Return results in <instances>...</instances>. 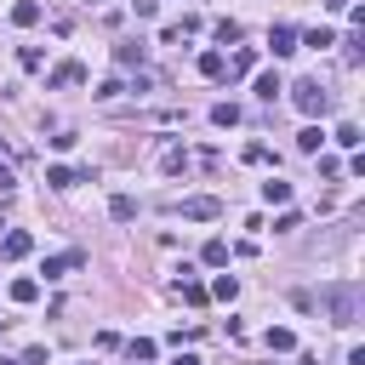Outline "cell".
<instances>
[{
    "label": "cell",
    "mask_w": 365,
    "mask_h": 365,
    "mask_svg": "<svg viewBox=\"0 0 365 365\" xmlns=\"http://www.w3.org/2000/svg\"><path fill=\"white\" fill-rule=\"evenodd\" d=\"M279 91H285V86H279V74H257V97H262V103H274Z\"/></svg>",
    "instance_id": "ac0fdd59"
},
{
    "label": "cell",
    "mask_w": 365,
    "mask_h": 365,
    "mask_svg": "<svg viewBox=\"0 0 365 365\" xmlns=\"http://www.w3.org/2000/svg\"><path fill=\"white\" fill-rule=\"evenodd\" d=\"M11 182H17V177H11V165H0V194H11Z\"/></svg>",
    "instance_id": "4dcf8cb0"
},
{
    "label": "cell",
    "mask_w": 365,
    "mask_h": 365,
    "mask_svg": "<svg viewBox=\"0 0 365 365\" xmlns=\"http://www.w3.org/2000/svg\"><path fill=\"white\" fill-rule=\"evenodd\" d=\"M228 68H234V74H251V68H257V51H251V46H245V51H234V63H228Z\"/></svg>",
    "instance_id": "d4e9b609"
},
{
    "label": "cell",
    "mask_w": 365,
    "mask_h": 365,
    "mask_svg": "<svg viewBox=\"0 0 365 365\" xmlns=\"http://www.w3.org/2000/svg\"><path fill=\"white\" fill-rule=\"evenodd\" d=\"M211 297H217V302H234V297H240V279H234V274H217Z\"/></svg>",
    "instance_id": "2e32d148"
},
{
    "label": "cell",
    "mask_w": 365,
    "mask_h": 365,
    "mask_svg": "<svg viewBox=\"0 0 365 365\" xmlns=\"http://www.w3.org/2000/svg\"><path fill=\"white\" fill-rule=\"evenodd\" d=\"M80 80H86V63H74V57H68V63H57V68L46 74V86H80Z\"/></svg>",
    "instance_id": "8992f818"
},
{
    "label": "cell",
    "mask_w": 365,
    "mask_h": 365,
    "mask_svg": "<svg viewBox=\"0 0 365 365\" xmlns=\"http://www.w3.org/2000/svg\"><path fill=\"white\" fill-rule=\"evenodd\" d=\"M291 103H297L302 114H325V108H331V91H325L319 80H297V86H291Z\"/></svg>",
    "instance_id": "7a4b0ae2"
},
{
    "label": "cell",
    "mask_w": 365,
    "mask_h": 365,
    "mask_svg": "<svg viewBox=\"0 0 365 365\" xmlns=\"http://www.w3.org/2000/svg\"><path fill=\"white\" fill-rule=\"evenodd\" d=\"M114 63H120V68H131V63H143V40H137V46H131V40H125V46H114Z\"/></svg>",
    "instance_id": "e0dca14e"
},
{
    "label": "cell",
    "mask_w": 365,
    "mask_h": 365,
    "mask_svg": "<svg viewBox=\"0 0 365 365\" xmlns=\"http://www.w3.org/2000/svg\"><path fill=\"white\" fill-rule=\"evenodd\" d=\"M46 182H51V188H74V182H91V171H68V165H51V171H46Z\"/></svg>",
    "instance_id": "ba28073f"
},
{
    "label": "cell",
    "mask_w": 365,
    "mask_h": 365,
    "mask_svg": "<svg viewBox=\"0 0 365 365\" xmlns=\"http://www.w3.org/2000/svg\"><path fill=\"white\" fill-rule=\"evenodd\" d=\"M0 365H17V359H0Z\"/></svg>",
    "instance_id": "836d02e7"
},
{
    "label": "cell",
    "mask_w": 365,
    "mask_h": 365,
    "mask_svg": "<svg viewBox=\"0 0 365 365\" xmlns=\"http://www.w3.org/2000/svg\"><path fill=\"white\" fill-rule=\"evenodd\" d=\"M319 302H325L331 325H354V319H359V285H354V279H336V285H325V291H319Z\"/></svg>",
    "instance_id": "6da1fadb"
},
{
    "label": "cell",
    "mask_w": 365,
    "mask_h": 365,
    "mask_svg": "<svg viewBox=\"0 0 365 365\" xmlns=\"http://www.w3.org/2000/svg\"><path fill=\"white\" fill-rule=\"evenodd\" d=\"M29 251H34V240H29L23 228H11V234L0 240V257H11V262H17V257H29Z\"/></svg>",
    "instance_id": "52a82bcc"
},
{
    "label": "cell",
    "mask_w": 365,
    "mask_h": 365,
    "mask_svg": "<svg viewBox=\"0 0 365 365\" xmlns=\"http://www.w3.org/2000/svg\"><path fill=\"white\" fill-rule=\"evenodd\" d=\"M200 257H205L211 268H222V262H228V240H205V251H200Z\"/></svg>",
    "instance_id": "ffe728a7"
},
{
    "label": "cell",
    "mask_w": 365,
    "mask_h": 365,
    "mask_svg": "<svg viewBox=\"0 0 365 365\" xmlns=\"http://www.w3.org/2000/svg\"><path fill=\"white\" fill-rule=\"evenodd\" d=\"M171 365H200V359H194V354H177V359H171Z\"/></svg>",
    "instance_id": "1f68e13d"
},
{
    "label": "cell",
    "mask_w": 365,
    "mask_h": 365,
    "mask_svg": "<svg viewBox=\"0 0 365 365\" xmlns=\"http://www.w3.org/2000/svg\"><path fill=\"white\" fill-rule=\"evenodd\" d=\"M194 29H200V17H182V23H165V29H160V40H165V46H177V40H182V34H194Z\"/></svg>",
    "instance_id": "9c48e42d"
},
{
    "label": "cell",
    "mask_w": 365,
    "mask_h": 365,
    "mask_svg": "<svg viewBox=\"0 0 365 365\" xmlns=\"http://www.w3.org/2000/svg\"><path fill=\"white\" fill-rule=\"evenodd\" d=\"M268 348H274V354H291V348H297V336H291L285 325H274V331H268Z\"/></svg>",
    "instance_id": "44dd1931"
},
{
    "label": "cell",
    "mask_w": 365,
    "mask_h": 365,
    "mask_svg": "<svg viewBox=\"0 0 365 365\" xmlns=\"http://www.w3.org/2000/svg\"><path fill=\"white\" fill-rule=\"evenodd\" d=\"M211 125H222V131L240 125V108H234V103H217V108H211Z\"/></svg>",
    "instance_id": "d6986e66"
},
{
    "label": "cell",
    "mask_w": 365,
    "mask_h": 365,
    "mask_svg": "<svg viewBox=\"0 0 365 365\" xmlns=\"http://www.w3.org/2000/svg\"><path fill=\"white\" fill-rule=\"evenodd\" d=\"M262 200H268V205H285V200H291V182L268 177V182H262Z\"/></svg>",
    "instance_id": "9a60e30c"
},
{
    "label": "cell",
    "mask_w": 365,
    "mask_h": 365,
    "mask_svg": "<svg viewBox=\"0 0 365 365\" xmlns=\"http://www.w3.org/2000/svg\"><path fill=\"white\" fill-rule=\"evenodd\" d=\"M108 217H114V222H131V217H137V200H131V194H114V200H108Z\"/></svg>",
    "instance_id": "8fae6325"
},
{
    "label": "cell",
    "mask_w": 365,
    "mask_h": 365,
    "mask_svg": "<svg viewBox=\"0 0 365 365\" xmlns=\"http://www.w3.org/2000/svg\"><path fill=\"white\" fill-rule=\"evenodd\" d=\"M325 6H331V11H342V6H348V0H325Z\"/></svg>",
    "instance_id": "d6a6232c"
},
{
    "label": "cell",
    "mask_w": 365,
    "mask_h": 365,
    "mask_svg": "<svg viewBox=\"0 0 365 365\" xmlns=\"http://www.w3.org/2000/svg\"><path fill=\"white\" fill-rule=\"evenodd\" d=\"M17 63H23V68H29V74H34V68H40V63H46V51H40V46H23V51H17Z\"/></svg>",
    "instance_id": "cb8c5ba5"
},
{
    "label": "cell",
    "mask_w": 365,
    "mask_h": 365,
    "mask_svg": "<svg viewBox=\"0 0 365 365\" xmlns=\"http://www.w3.org/2000/svg\"><path fill=\"white\" fill-rule=\"evenodd\" d=\"M131 11H137V17H154V11H160V0H131Z\"/></svg>",
    "instance_id": "f546056e"
},
{
    "label": "cell",
    "mask_w": 365,
    "mask_h": 365,
    "mask_svg": "<svg viewBox=\"0 0 365 365\" xmlns=\"http://www.w3.org/2000/svg\"><path fill=\"white\" fill-rule=\"evenodd\" d=\"M11 23H17V29H34V23H40V6H34V0H17V6H11Z\"/></svg>",
    "instance_id": "30bf717a"
},
{
    "label": "cell",
    "mask_w": 365,
    "mask_h": 365,
    "mask_svg": "<svg viewBox=\"0 0 365 365\" xmlns=\"http://www.w3.org/2000/svg\"><path fill=\"white\" fill-rule=\"evenodd\" d=\"M297 40H302V46H314V51H325V46H336V40H331V29H308V34H297Z\"/></svg>",
    "instance_id": "7402d4cb"
},
{
    "label": "cell",
    "mask_w": 365,
    "mask_h": 365,
    "mask_svg": "<svg viewBox=\"0 0 365 365\" xmlns=\"http://www.w3.org/2000/svg\"><path fill=\"white\" fill-rule=\"evenodd\" d=\"M182 217L188 222H211V217H222V200L217 194H194V200H182Z\"/></svg>",
    "instance_id": "3957f363"
},
{
    "label": "cell",
    "mask_w": 365,
    "mask_h": 365,
    "mask_svg": "<svg viewBox=\"0 0 365 365\" xmlns=\"http://www.w3.org/2000/svg\"><path fill=\"white\" fill-rule=\"evenodd\" d=\"M160 165H165V171H182V165H188V154H182V148H165V160H160Z\"/></svg>",
    "instance_id": "f1b7e54d"
},
{
    "label": "cell",
    "mask_w": 365,
    "mask_h": 365,
    "mask_svg": "<svg viewBox=\"0 0 365 365\" xmlns=\"http://www.w3.org/2000/svg\"><path fill=\"white\" fill-rule=\"evenodd\" d=\"M200 74H205V80H222V74H228L222 51H205V57H200Z\"/></svg>",
    "instance_id": "4fadbf2b"
},
{
    "label": "cell",
    "mask_w": 365,
    "mask_h": 365,
    "mask_svg": "<svg viewBox=\"0 0 365 365\" xmlns=\"http://www.w3.org/2000/svg\"><path fill=\"white\" fill-rule=\"evenodd\" d=\"M319 143H325L319 125H302V131H297V148H302V154H319Z\"/></svg>",
    "instance_id": "5bb4252c"
},
{
    "label": "cell",
    "mask_w": 365,
    "mask_h": 365,
    "mask_svg": "<svg viewBox=\"0 0 365 365\" xmlns=\"http://www.w3.org/2000/svg\"><path fill=\"white\" fill-rule=\"evenodd\" d=\"M336 143L342 148H359V125H336Z\"/></svg>",
    "instance_id": "83f0119b"
},
{
    "label": "cell",
    "mask_w": 365,
    "mask_h": 365,
    "mask_svg": "<svg viewBox=\"0 0 365 365\" xmlns=\"http://www.w3.org/2000/svg\"><path fill=\"white\" fill-rule=\"evenodd\" d=\"M34 297H40V279H11V302L17 308H29Z\"/></svg>",
    "instance_id": "7c38bea8"
},
{
    "label": "cell",
    "mask_w": 365,
    "mask_h": 365,
    "mask_svg": "<svg viewBox=\"0 0 365 365\" xmlns=\"http://www.w3.org/2000/svg\"><path fill=\"white\" fill-rule=\"evenodd\" d=\"M268 51H274V57H291V51H297V29H291V23H274V29H268Z\"/></svg>",
    "instance_id": "5b68a950"
},
{
    "label": "cell",
    "mask_w": 365,
    "mask_h": 365,
    "mask_svg": "<svg viewBox=\"0 0 365 365\" xmlns=\"http://www.w3.org/2000/svg\"><path fill=\"white\" fill-rule=\"evenodd\" d=\"M217 40H222V46H234V40H240V23H234V17H222V23H217Z\"/></svg>",
    "instance_id": "4316f807"
},
{
    "label": "cell",
    "mask_w": 365,
    "mask_h": 365,
    "mask_svg": "<svg viewBox=\"0 0 365 365\" xmlns=\"http://www.w3.org/2000/svg\"><path fill=\"white\" fill-rule=\"evenodd\" d=\"M80 262H86V251H74V245H68V251H57V257H46V268H40V274H46V279H63V274H74Z\"/></svg>",
    "instance_id": "277c9868"
},
{
    "label": "cell",
    "mask_w": 365,
    "mask_h": 365,
    "mask_svg": "<svg viewBox=\"0 0 365 365\" xmlns=\"http://www.w3.org/2000/svg\"><path fill=\"white\" fill-rule=\"evenodd\" d=\"M125 354H131V365H137V359H143V365H148V359H154V342H148V336H137V342H131V348H125Z\"/></svg>",
    "instance_id": "484cf974"
},
{
    "label": "cell",
    "mask_w": 365,
    "mask_h": 365,
    "mask_svg": "<svg viewBox=\"0 0 365 365\" xmlns=\"http://www.w3.org/2000/svg\"><path fill=\"white\" fill-rule=\"evenodd\" d=\"M177 297H182V302H194V308H200V302H205V285H194V279H177Z\"/></svg>",
    "instance_id": "603a6c76"
}]
</instances>
